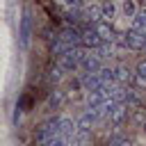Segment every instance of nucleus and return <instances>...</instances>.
Returning a JSON list of instances; mask_svg holds the SVG:
<instances>
[{"label": "nucleus", "instance_id": "10", "mask_svg": "<svg viewBox=\"0 0 146 146\" xmlns=\"http://www.w3.org/2000/svg\"><path fill=\"white\" fill-rule=\"evenodd\" d=\"M137 11H139V9L135 7V0H123V14H125L128 18H132Z\"/></svg>", "mask_w": 146, "mask_h": 146}, {"label": "nucleus", "instance_id": "1", "mask_svg": "<svg viewBox=\"0 0 146 146\" xmlns=\"http://www.w3.org/2000/svg\"><path fill=\"white\" fill-rule=\"evenodd\" d=\"M59 119H62V116H52V119L43 121V123L36 128L34 139H36L39 146H50V144L59 137Z\"/></svg>", "mask_w": 146, "mask_h": 146}, {"label": "nucleus", "instance_id": "9", "mask_svg": "<svg viewBox=\"0 0 146 146\" xmlns=\"http://www.w3.org/2000/svg\"><path fill=\"white\" fill-rule=\"evenodd\" d=\"M107 146H132V141H130L128 137H123V135H114V137L107 141Z\"/></svg>", "mask_w": 146, "mask_h": 146}, {"label": "nucleus", "instance_id": "4", "mask_svg": "<svg viewBox=\"0 0 146 146\" xmlns=\"http://www.w3.org/2000/svg\"><path fill=\"white\" fill-rule=\"evenodd\" d=\"M30 36H32V11L25 7L23 16H21V27H18V39H21V48L30 46Z\"/></svg>", "mask_w": 146, "mask_h": 146}, {"label": "nucleus", "instance_id": "14", "mask_svg": "<svg viewBox=\"0 0 146 146\" xmlns=\"http://www.w3.org/2000/svg\"><path fill=\"white\" fill-rule=\"evenodd\" d=\"M144 130H146V123H144Z\"/></svg>", "mask_w": 146, "mask_h": 146}, {"label": "nucleus", "instance_id": "3", "mask_svg": "<svg viewBox=\"0 0 146 146\" xmlns=\"http://www.w3.org/2000/svg\"><path fill=\"white\" fill-rule=\"evenodd\" d=\"M121 43L130 50H146V32H139V30H125L121 34Z\"/></svg>", "mask_w": 146, "mask_h": 146}, {"label": "nucleus", "instance_id": "2", "mask_svg": "<svg viewBox=\"0 0 146 146\" xmlns=\"http://www.w3.org/2000/svg\"><path fill=\"white\" fill-rule=\"evenodd\" d=\"M84 52H87V48H71L68 52H64L59 57V66L64 71H80V64H82Z\"/></svg>", "mask_w": 146, "mask_h": 146}, {"label": "nucleus", "instance_id": "5", "mask_svg": "<svg viewBox=\"0 0 146 146\" xmlns=\"http://www.w3.org/2000/svg\"><path fill=\"white\" fill-rule=\"evenodd\" d=\"M91 25H94V30L98 32V36L103 39L105 46H112V43L116 41V36H114V27H112L110 23H105V21H96V23H91Z\"/></svg>", "mask_w": 146, "mask_h": 146}, {"label": "nucleus", "instance_id": "6", "mask_svg": "<svg viewBox=\"0 0 146 146\" xmlns=\"http://www.w3.org/2000/svg\"><path fill=\"white\" fill-rule=\"evenodd\" d=\"M114 14H116V7H114V2H112V0H107V2H103V5H100V21L112 23Z\"/></svg>", "mask_w": 146, "mask_h": 146}, {"label": "nucleus", "instance_id": "7", "mask_svg": "<svg viewBox=\"0 0 146 146\" xmlns=\"http://www.w3.org/2000/svg\"><path fill=\"white\" fill-rule=\"evenodd\" d=\"M132 27L139 32H146V11H137L132 16Z\"/></svg>", "mask_w": 146, "mask_h": 146}, {"label": "nucleus", "instance_id": "11", "mask_svg": "<svg viewBox=\"0 0 146 146\" xmlns=\"http://www.w3.org/2000/svg\"><path fill=\"white\" fill-rule=\"evenodd\" d=\"M62 71H64V68L57 64L55 68H50V75H48V80H50V82H57V80H62Z\"/></svg>", "mask_w": 146, "mask_h": 146}, {"label": "nucleus", "instance_id": "12", "mask_svg": "<svg viewBox=\"0 0 146 146\" xmlns=\"http://www.w3.org/2000/svg\"><path fill=\"white\" fill-rule=\"evenodd\" d=\"M135 71H137V75H139V78H144V80H146V59H144V62H139Z\"/></svg>", "mask_w": 146, "mask_h": 146}, {"label": "nucleus", "instance_id": "13", "mask_svg": "<svg viewBox=\"0 0 146 146\" xmlns=\"http://www.w3.org/2000/svg\"><path fill=\"white\" fill-rule=\"evenodd\" d=\"M62 2H66V5H68V7H73V9H80V7H82V2H80V0H62Z\"/></svg>", "mask_w": 146, "mask_h": 146}, {"label": "nucleus", "instance_id": "8", "mask_svg": "<svg viewBox=\"0 0 146 146\" xmlns=\"http://www.w3.org/2000/svg\"><path fill=\"white\" fill-rule=\"evenodd\" d=\"M62 103H64V96H62V91H52V94H50V98H48V107H50V110H52V107L57 110Z\"/></svg>", "mask_w": 146, "mask_h": 146}]
</instances>
